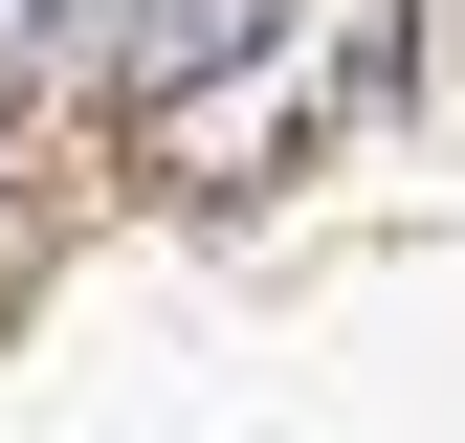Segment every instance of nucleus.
Listing matches in <instances>:
<instances>
[{"label": "nucleus", "instance_id": "obj_1", "mask_svg": "<svg viewBox=\"0 0 465 443\" xmlns=\"http://www.w3.org/2000/svg\"><path fill=\"white\" fill-rule=\"evenodd\" d=\"M288 44V0H134V23H111V67H134L155 111H200V89H244Z\"/></svg>", "mask_w": 465, "mask_h": 443}, {"label": "nucleus", "instance_id": "obj_2", "mask_svg": "<svg viewBox=\"0 0 465 443\" xmlns=\"http://www.w3.org/2000/svg\"><path fill=\"white\" fill-rule=\"evenodd\" d=\"M45 67H89V0H0V89H45Z\"/></svg>", "mask_w": 465, "mask_h": 443}]
</instances>
